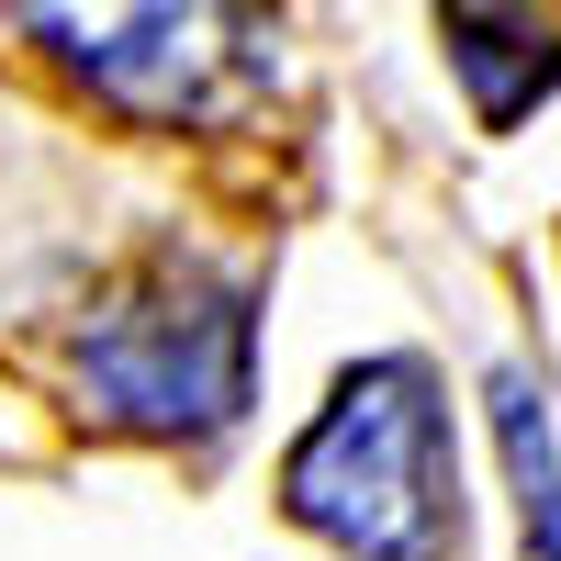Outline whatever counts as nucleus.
Listing matches in <instances>:
<instances>
[{
    "mask_svg": "<svg viewBox=\"0 0 561 561\" xmlns=\"http://www.w3.org/2000/svg\"><path fill=\"white\" fill-rule=\"evenodd\" d=\"M280 505L337 539L348 561H449L460 550V460H449V404L427 359H359L337 370L325 415L280 460Z\"/></svg>",
    "mask_w": 561,
    "mask_h": 561,
    "instance_id": "f03ea898",
    "label": "nucleus"
},
{
    "mask_svg": "<svg viewBox=\"0 0 561 561\" xmlns=\"http://www.w3.org/2000/svg\"><path fill=\"white\" fill-rule=\"evenodd\" d=\"M0 214L34 225L12 237L23 270H0V337L57 370L79 415L124 438H225L248 415L259 293L237 259L135 203L23 102H0Z\"/></svg>",
    "mask_w": 561,
    "mask_h": 561,
    "instance_id": "f257e3e1",
    "label": "nucleus"
},
{
    "mask_svg": "<svg viewBox=\"0 0 561 561\" xmlns=\"http://www.w3.org/2000/svg\"><path fill=\"white\" fill-rule=\"evenodd\" d=\"M494 427H505V472H517V505H528V539L561 561V449H550V415H539V393L505 370L494 382Z\"/></svg>",
    "mask_w": 561,
    "mask_h": 561,
    "instance_id": "20e7f679",
    "label": "nucleus"
},
{
    "mask_svg": "<svg viewBox=\"0 0 561 561\" xmlns=\"http://www.w3.org/2000/svg\"><path fill=\"white\" fill-rule=\"evenodd\" d=\"M23 34H45L124 113H192L225 68H248V45H203L225 12H23Z\"/></svg>",
    "mask_w": 561,
    "mask_h": 561,
    "instance_id": "7ed1b4c3",
    "label": "nucleus"
}]
</instances>
